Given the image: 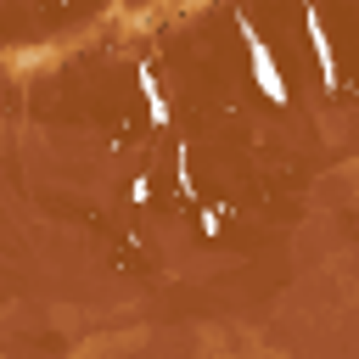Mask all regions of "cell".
I'll return each mask as SVG.
<instances>
[{"mask_svg":"<svg viewBox=\"0 0 359 359\" xmlns=\"http://www.w3.org/2000/svg\"><path fill=\"white\" fill-rule=\"evenodd\" d=\"M236 28H241V45H247V67H252V84H258V90H264L275 107H286V95H292V90H286V79H280V62L269 56L264 34L252 28V17H247V11L236 17Z\"/></svg>","mask_w":359,"mask_h":359,"instance_id":"cell-1","label":"cell"},{"mask_svg":"<svg viewBox=\"0 0 359 359\" xmlns=\"http://www.w3.org/2000/svg\"><path fill=\"white\" fill-rule=\"evenodd\" d=\"M135 84H140V95H146V112H151V123H168V95H163V84H157L151 62H140V67H135Z\"/></svg>","mask_w":359,"mask_h":359,"instance_id":"cell-2","label":"cell"},{"mask_svg":"<svg viewBox=\"0 0 359 359\" xmlns=\"http://www.w3.org/2000/svg\"><path fill=\"white\" fill-rule=\"evenodd\" d=\"M309 39H314V56H320V73H325V84L337 90V56H331V39H325V17L309 6Z\"/></svg>","mask_w":359,"mask_h":359,"instance_id":"cell-3","label":"cell"}]
</instances>
